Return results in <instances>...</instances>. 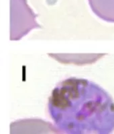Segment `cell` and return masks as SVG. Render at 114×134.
<instances>
[{"mask_svg": "<svg viewBox=\"0 0 114 134\" xmlns=\"http://www.w3.org/2000/svg\"><path fill=\"white\" fill-rule=\"evenodd\" d=\"M48 111L55 126L68 134H110L114 131V100L95 82L70 77L52 90Z\"/></svg>", "mask_w": 114, "mask_h": 134, "instance_id": "1", "label": "cell"}, {"mask_svg": "<svg viewBox=\"0 0 114 134\" xmlns=\"http://www.w3.org/2000/svg\"><path fill=\"white\" fill-rule=\"evenodd\" d=\"M93 12L99 18L114 23V0H88Z\"/></svg>", "mask_w": 114, "mask_h": 134, "instance_id": "3", "label": "cell"}, {"mask_svg": "<svg viewBox=\"0 0 114 134\" xmlns=\"http://www.w3.org/2000/svg\"><path fill=\"white\" fill-rule=\"evenodd\" d=\"M36 15L27 0H10V40L19 41L32 30L40 29Z\"/></svg>", "mask_w": 114, "mask_h": 134, "instance_id": "2", "label": "cell"}]
</instances>
